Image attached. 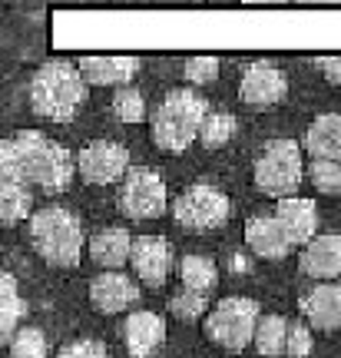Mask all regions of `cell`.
I'll list each match as a JSON object with an SVG mask.
<instances>
[{"label": "cell", "mask_w": 341, "mask_h": 358, "mask_svg": "<svg viewBox=\"0 0 341 358\" xmlns=\"http://www.w3.org/2000/svg\"><path fill=\"white\" fill-rule=\"evenodd\" d=\"M73 156L66 146L47 140L37 129H24L0 143V176L10 182H34L43 192H64L73 179Z\"/></svg>", "instance_id": "obj_1"}, {"label": "cell", "mask_w": 341, "mask_h": 358, "mask_svg": "<svg viewBox=\"0 0 341 358\" xmlns=\"http://www.w3.org/2000/svg\"><path fill=\"white\" fill-rule=\"evenodd\" d=\"M87 80L70 60H47L30 77V106L34 113L53 123H70L87 103Z\"/></svg>", "instance_id": "obj_2"}, {"label": "cell", "mask_w": 341, "mask_h": 358, "mask_svg": "<svg viewBox=\"0 0 341 358\" xmlns=\"http://www.w3.org/2000/svg\"><path fill=\"white\" fill-rule=\"evenodd\" d=\"M209 100L196 90H169L166 100L150 116V136L166 153H182L192 140H199L203 123L209 120Z\"/></svg>", "instance_id": "obj_3"}, {"label": "cell", "mask_w": 341, "mask_h": 358, "mask_svg": "<svg viewBox=\"0 0 341 358\" xmlns=\"http://www.w3.org/2000/svg\"><path fill=\"white\" fill-rule=\"evenodd\" d=\"M30 243L50 266L57 268L80 266V252H83L80 219L64 206H47V209L34 213V219H30Z\"/></svg>", "instance_id": "obj_4"}, {"label": "cell", "mask_w": 341, "mask_h": 358, "mask_svg": "<svg viewBox=\"0 0 341 358\" xmlns=\"http://www.w3.org/2000/svg\"><path fill=\"white\" fill-rule=\"evenodd\" d=\"M305 176L302 150L295 140H268L262 156L255 159V186L268 196L289 199Z\"/></svg>", "instance_id": "obj_5"}, {"label": "cell", "mask_w": 341, "mask_h": 358, "mask_svg": "<svg viewBox=\"0 0 341 358\" xmlns=\"http://www.w3.org/2000/svg\"><path fill=\"white\" fill-rule=\"evenodd\" d=\"M259 306L245 295H228L209 312L205 319V335L226 352H242V348L255 342V329H259Z\"/></svg>", "instance_id": "obj_6"}, {"label": "cell", "mask_w": 341, "mask_h": 358, "mask_svg": "<svg viewBox=\"0 0 341 358\" xmlns=\"http://www.w3.org/2000/svg\"><path fill=\"white\" fill-rule=\"evenodd\" d=\"M169 206L163 176L150 166H133L119 186V209L129 219H159Z\"/></svg>", "instance_id": "obj_7"}, {"label": "cell", "mask_w": 341, "mask_h": 358, "mask_svg": "<svg viewBox=\"0 0 341 358\" xmlns=\"http://www.w3.org/2000/svg\"><path fill=\"white\" fill-rule=\"evenodd\" d=\"M232 206L222 189H215L209 182H196L173 203V216L186 229H219L228 219Z\"/></svg>", "instance_id": "obj_8"}, {"label": "cell", "mask_w": 341, "mask_h": 358, "mask_svg": "<svg viewBox=\"0 0 341 358\" xmlns=\"http://www.w3.org/2000/svg\"><path fill=\"white\" fill-rule=\"evenodd\" d=\"M80 176L93 182V186H110L116 179H126L129 176V150L123 143L113 140H96L80 150Z\"/></svg>", "instance_id": "obj_9"}, {"label": "cell", "mask_w": 341, "mask_h": 358, "mask_svg": "<svg viewBox=\"0 0 341 358\" xmlns=\"http://www.w3.org/2000/svg\"><path fill=\"white\" fill-rule=\"evenodd\" d=\"M285 93H289V80L272 64L245 66L239 80V96L249 106H275L278 100H285Z\"/></svg>", "instance_id": "obj_10"}, {"label": "cell", "mask_w": 341, "mask_h": 358, "mask_svg": "<svg viewBox=\"0 0 341 358\" xmlns=\"http://www.w3.org/2000/svg\"><path fill=\"white\" fill-rule=\"evenodd\" d=\"M80 73L89 87H129V80L139 73L136 57H123V53H87L80 57Z\"/></svg>", "instance_id": "obj_11"}, {"label": "cell", "mask_w": 341, "mask_h": 358, "mask_svg": "<svg viewBox=\"0 0 341 358\" xmlns=\"http://www.w3.org/2000/svg\"><path fill=\"white\" fill-rule=\"evenodd\" d=\"M166 342V319L159 312H129L123 319V345L129 358H150Z\"/></svg>", "instance_id": "obj_12"}, {"label": "cell", "mask_w": 341, "mask_h": 358, "mask_svg": "<svg viewBox=\"0 0 341 358\" xmlns=\"http://www.w3.org/2000/svg\"><path fill=\"white\" fill-rule=\"evenodd\" d=\"M133 272L143 285H163L169 279V268H173V249L163 236H139L133 243Z\"/></svg>", "instance_id": "obj_13"}, {"label": "cell", "mask_w": 341, "mask_h": 358, "mask_svg": "<svg viewBox=\"0 0 341 358\" xmlns=\"http://www.w3.org/2000/svg\"><path fill=\"white\" fill-rule=\"evenodd\" d=\"M298 312L308 319L312 329H321V332L341 329V282L312 285V289L298 299Z\"/></svg>", "instance_id": "obj_14"}, {"label": "cell", "mask_w": 341, "mask_h": 358, "mask_svg": "<svg viewBox=\"0 0 341 358\" xmlns=\"http://www.w3.org/2000/svg\"><path fill=\"white\" fill-rule=\"evenodd\" d=\"M89 302L103 315L126 312L133 302H139V285L123 272H100L96 279H89Z\"/></svg>", "instance_id": "obj_15"}, {"label": "cell", "mask_w": 341, "mask_h": 358, "mask_svg": "<svg viewBox=\"0 0 341 358\" xmlns=\"http://www.w3.org/2000/svg\"><path fill=\"white\" fill-rule=\"evenodd\" d=\"M308 279H338L341 275V232H321L302 249L298 259Z\"/></svg>", "instance_id": "obj_16"}, {"label": "cell", "mask_w": 341, "mask_h": 358, "mask_svg": "<svg viewBox=\"0 0 341 358\" xmlns=\"http://www.w3.org/2000/svg\"><path fill=\"white\" fill-rule=\"evenodd\" d=\"M275 219L282 222V229L289 232L291 245H308L318 236V209L312 199H302V196L278 199Z\"/></svg>", "instance_id": "obj_17"}, {"label": "cell", "mask_w": 341, "mask_h": 358, "mask_svg": "<svg viewBox=\"0 0 341 358\" xmlns=\"http://www.w3.org/2000/svg\"><path fill=\"white\" fill-rule=\"evenodd\" d=\"M245 245L259 259H285L291 252L289 232L275 216H252L245 222Z\"/></svg>", "instance_id": "obj_18"}, {"label": "cell", "mask_w": 341, "mask_h": 358, "mask_svg": "<svg viewBox=\"0 0 341 358\" xmlns=\"http://www.w3.org/2000/svg\"><path fill=\"white\" fill-rule=\"evenodd\" d=\"M133 236H129L123 226H110V229H100L93 239H89V259L103 268V272H119L133 259Z\"/></svg>", "instance_id": "obj_19"}, {"label": "cell", "mask_w": 341, "mask_h": 358, "mask_svg": "<svg viewBox=\"0 0 341 358\" xmlns=\"http://www.w3.org/2000/svg\"><path fill=\"white\" fill-rule=\"evenodd\" d=\"M305 150L312 159H331L341 163V116L321 113L312 120V127L305 129Z\"/></svg>", "instance_id": "obj_20"}, {"label": "cell", "mask_w": 341, "mask_h": 358, "mask_svg": "<svg viewBox=\"0 0 341 358\" xmlns=\"http://www.w3.org/2000/svg\"><path fill=\"white\" fill-rule=\"evenodd\" d=\"M255 352L262 358L289 355V322L282 315H262L259 329H255Z\"/></svg>", "instance_id": "obj_21"}, {"label": "cell", "mask_w": 341, "mask_h": 358, "mask_svg": "<svg viewBox=\"0 0 341 358\" xmlns=\"http://www.w3.org/2000/svg\"><path fill=\"white\" fill-rule=\"evenodd\" d=\"M179 279H182V289L209 295L219 282V268H215L212 259L192 252V256H182V262H179Z\"/></svg>", "instance_id": "obj_22"}, {"label": "cell", "mask_w": 341, "mask_h": 358, "mask_svg": "<svg viewBox=\"0 0 341 358\" xmlns=\"http://www.w3.org/2000/svg\"><path fill=\"white\" fill-rule=\"evenodd\" d=\"M34 209V196L24 182H10V179H0V222L3 226H17L24 222Z\"/></svg>", "instance_id": "obj_23"}, {"label": "cell", "mask_w": 341, "mask_h": 358, "mask_svg": "<svg viewBox=\"0 0 341 358\" xmlns=\"http://www.w3.org/2000/svg\"><path fill=\"white\" fill-rule=\"evenodd\" d=\"M20 315H24V302L17 295V279L10 272H3L0 275V342H7V345L13 342Z\"/></svg>", "instance_id": "obj_24"}, {"label": "cell", "mask_w": 341, "mask_h": 358, "mask_svg": "<svg viewBox=\"0 0 341 358\" xmlns=\"http://www.w3.org/2000/svg\"><path fill=\"white\" fill-rule=\"evenodd\" d=\"M235 136V116L232 113H209V120L203 123V133H199V140H203L205 150H219V146H226L228 140Z\"/></svg>", "instance_id": "obj_25"}, {"label": "cell", "mask_w": 341, "mask_h": 358, "mask_svg": "<svg viewBox=\"0 0 341 358\" xmlns=\"http://www.w3.org/2000/svg\"><path fill=\"white\" fill-rule=\"evenodd\" d=\"M113 113L123 123H143L146 120V100L136 87H123L113 93Z\"/></svg>", "instance_id": "obj_26"}, {"label": "cell", "mask_w": 341, "mask_h": 358, "mask_svg": "<svg viewBox=\"0 0 341 358\" xmlns=\"http://www.w3.org/2000/svg\"><path fill=\"white\" fill-rule=\"evenodd\" d=\"M308 179L315 182L318 192L341 196V163H331V159H312V166H308Z\"/></svg>", "instance_id": "obj_27"}, {"label": "cell", "mask_w": 341, "mask_h": 358, "mask_svg": "<svg viewBox=\"0 0 341 358\" xmlns=\"http://www.w3.org/2000/svg\"><path fill=\"white\" fill-rule=\"evenodd\" d=\"M10 358H47V335L40 329H20L10 342Z\"/></svg>", "instance_id": "obj_28"}, {"label": "cell", "mask_w": 341, "mask_h": 358, "mask_svg": "<svg viewBox=\"0 0 341 358\" xmlns=\"http://www.w3.org/2000/svg\"><path fill=\"white\" fill-rule=\"evenodd\" d=\"M205 306H209V295L189 292V289H182V292H176L173 299H169V312H173L176 319H182V322L199 319V315L205 312Z\"/></svg>", "instance_id": "obj_29"}, {"label": "cell", "mask_w": 341, "mask_h": 358, "mask_svg": "<svg viewBox=\"0 0 341 358\" xmlns=\"http://www.w3.org/2000/svg\"><path fill=\"white\" fill-rule=\"evenodd\" d=\"M182 77L189 80V83H212V80L219 77V60L209 57V53L189 57V60H186V70H182Z\"/></svg>", "instance_id": "obj_30"}, {"label": "cell", "mask_w": 341, "mask_h": 358, "mask_svg": "<svg viewBox=\"0 0 341 358\" xmlns=\"http://www.w3.org/2000/svg\"><path fill=\"white\" fill-rule=\"evenodd\" d=\"M312 329L302 325V322H289V355L291 358H312Z\"/></svg>", "instance_id": "obj_31"}, {"label": "cell", "mask_w": 341, "mask_h": 358, "mask_svg": "<svg viewBox=\"0 0 341 358\" xmlns=\"http://www.w3.org/2000/svg\"><path fill=\"white\" fill-rule=\"evenodd\" d=\"M53 358H110V352H106L100 342L80 338V342H70V345H64Z\"/></svg>", "instance_id": "obj_32"}, {"label": "cell", "mask_w": 341, "mask_h": 358, "mask_svg": "<svg viewBox=\"0 0 341 358\" xmlns=\"http://www.w3.org/2000/svg\"><path fill=\"white\" fill-rule=\"evenodd\" d=\"M315 66L325 73L328 83H341V53H325V57H315Z\"/></svg>", "instance_id": "obj_33"}, {"label": "cell", "mask_w": 341, "mask_h": 358, "mask_svg": "<svg viewBox=\"0 0 341 358\" xmlns=\"http://www.w3.org/2000/svg\"><path fill=\"white\" fill-rule=\"evenodd\" d=\"M228 266H232V272H245V268H249V262H245V256H232V262H228Z\"/></svg>", "instance_id": "obj_34"}, {"label": "cell", "mask_w": 341, "mask_h": 358, "mask_svg": "<svg viewBox=\"0 0 341 358\" xmlns=\"http://www.w3.org/2000/svg\"><path fill=\"white\" fill-rule=\"evenodd\" d=\"M7 358H10V355H7Z\"/></svg>", "instance_id": "obj_35"}]
</instances>
